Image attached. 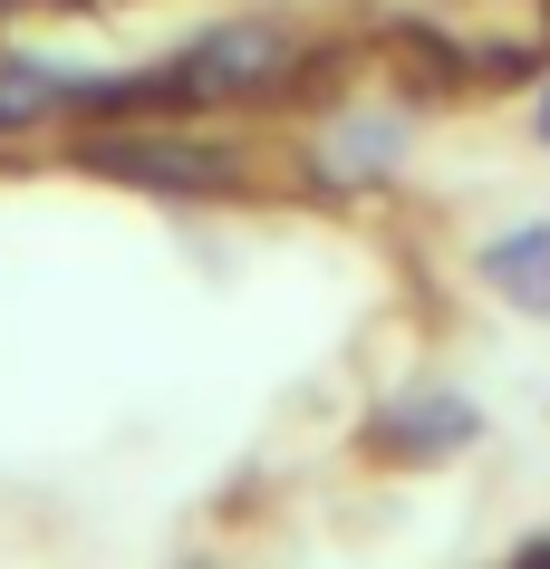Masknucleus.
I'll return each mask as SVG.
<instances>
[{
	"label": "nucleus",
	"instance_id": "nucleus-1",
	"mask_svg": "<svg viewBox=\"0 0 550 569\" xmlns=\"http://www.w3.org/2000/svg\"><path fill=\"white\" fill-rule=\"evenodd\" d=\"M300 68V39L280 30V20H232V30H213L203 49H183L174 68H164V88L174 97H261L280 88Z\"/></svg>",
	"mask_w": 550,
	"mask_h": 569
},
{
	"label": "nucleus",
	"instance_id": "nucleus-2",
	"mask_svg": "<svg viewBox=\"0 0 550 569\" xmlns=\"http://www.w3.org/2000/svg\"><path fill=\"white\" fill-rule=\"evenodd\" d=\"M319 154H329V174H387L406 154V117H387V107H377V117H338L329 136H319Z\"/></svg>",
	"mask_w": 550,
	"mask_h": 569
},
{
	"label": "nucleus",
	"instance_id": "nucleus-3",
	"mask_svg": "<svg viewBox=\"0 0 550 569\" xmlns=\"http://www.w3.org/2000/svg\"><path fill=\"white\" fill-rule=\"evenodd\" d=\"M492 280L512 290V300H550V232H512V241H492Z\"/></svg>",
	"mask_w": 550,
	"mask_h": 569
},
{
	"label": "nucleus",
	"instance_id": "nucleus-4",
	"mask_svg": "<svg viewBox=\"0 0 550 569\" xmlns=\"http://www.w3.org/2000/svg\"><path fill=\"white\" fill-rule=\"evenodd\" d=\"M541 126H550V107H541Z\"/></svg>",
	"mask_w": 550,
	"mask_h": 569
}]
</instances>
